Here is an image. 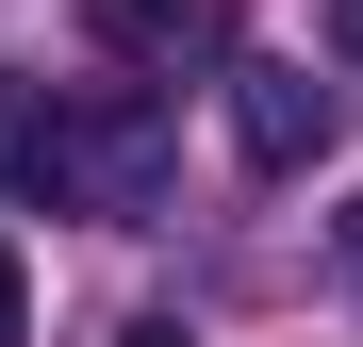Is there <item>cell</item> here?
I'll return each mask as SVG.
<instances>
[{
    "label": "cell",
    "mask_w": 363,
    "mask_h": 347,
    "mask_svg": "<svg viewBox=\"0 0 363 347\" xmlns=\"http://www.w3.org/2000/svg\"><path fill=\"white\" fill-rule=\"evenodd\" d=\"M165 116L133 99V83H67V99H0V182L17 199H50V215H99V231H133L149 199H165Z\"/></svg>",
    "instance_id": "obj_1"
},
{
    "label": "cell",
    "mask_w": 363,
    "mask_h": 347,
    "mask_svg": "<svg viewBox=\"0 0 363 347\" xmlns=\"http://www.w3.org/2000/svg\"><path fill=\"white\" fill-rule=\"evenodd\" d=\"M83 50H99V67H149V83L248 67V50H231V0H83Z\"/></svg>",
    "instance_id": "obj_2"
},
{
    "label": "cell",
    "mask_w": 363,
    "mask_h": 347,
    "mask_svg": "<svg viewBox=\"0 0 363 347\" xmlns=\"http://www.w3.org/2000/svg\"><path fill=\"white\" fill-rule=\"evenodd\" d=\"M231 149L248 165H314L330 149V83L314 67H231Z\"/></svg>",
    "instance_id": "obj_3"
},
{
    "label": "cell",
    "mask_w": 363,
    "mask_h": 347,
    "mask_svg": "<svg viewBox=\"0 0 363 347\" xmlns=\"http://www.w3.org/2000/svg\"><path fill=\"white\" fill-rule=\"evenodd\" d=\"M33 331V281H17V248H0V347H17Z\"/></svg>",
    "instance_id": "obj_4"
},
{
    "label": "cell",
    "mask_w": 363,
    "mask_h": 347,
    "mask_svg": "<svg viewBox=\"0 0 363 347\" xmlns=\"http://www.w3.org/2000/svg\"><path fill=\"white\" fill-rule=\"evenodd\" d=\"M116 347H199V331H182V314H149V331H116Z\"/></svg>",
    "instance_id": "obj_5"
},
{
    "label": "cell",
    "mask_w": 363,
    "mask_h": 347,
    "mask_svg": "<svg viewBox=\"0 0 363 347\" xmlns=\"http://www.w3.org/2000/svg\"><path fill=\"white\" fill-rule=\"evenodd\" d=\"M330 33H347V67H363V0H330Z\"/></svg>",
    "instance_id": "obj_6"
},
{
    "label": "cell",
    "mask_w": 363,
    "mask_h": 347,
    "mask_svg": "<svg viewBox=\"0 0 363 347\" xmlns=\"http://www.w3.org/2000/svg\"><path fill=\"white\" fill-rule=\"evenodd\" d=\"M330 248H347V281H363V199H347V231H330Z\"/></svg>",
    "instance_id": "obj_7"
}]
</instances>
